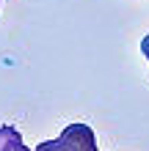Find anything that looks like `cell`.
<instances>
[{"label": "cell", "mask_w": 149, "mask_h": 151, "mask_svg": "<svg viewBox=\"0 0 149 151\" xmlns=\"http://www.w3.org/2000/svg\"><path fill=\"white\" fill-rule=\"evenodd\" d=\"M36 151H100V148H97V135L89 124H69L55 140L39 143Z\"/></svg>", "instance_id": "6da1fadb"}, {"label": "cell", "mask_w": 149, "mask_h": 151, "mask_svg": "<svg viewBox=\"0 0 149 151\" xmlns=\"http://www.w3.org/2000/svg\"><path fill=\"white\" fill-rule=\"evenodd\" d=\"M22 146V135L14 127H0V151H17Z\"/></svg>", "instance_id": "7a4b0ae2"}, {"label": "cell", "mask_w": 149, "mask_h": 151, "mask_svg": "<svg viewBox=\"0 0 149 151\" xmlns=\"http://www.w3.org/2000/svg\"><path fill=\"white\" fill-rule=\"evenodd\" d=\"M141 52H144L146 60H149V36H144V41H141Z\"/></svg>", "instance_id": "3957f363"}, {"label": "cell", "mask_w": 149, "mask_h": 151, "mask_svg": "<svg viewBox=\"0 0 149 151\" xmlns=\"http://www.w3.org/2000/svg\"><path fill=\"white\" fill-rule=\"evenodd\" d=\"M17 151H36V148H28V146H25V143H22L20 148H17Z\"/></svg>", "instance_id": "277c9868"}]
</instances>
